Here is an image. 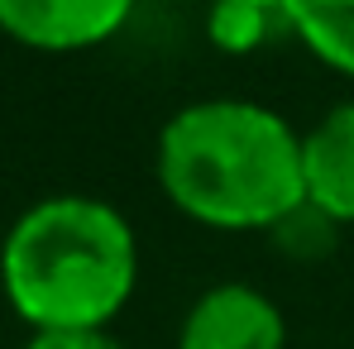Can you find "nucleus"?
Instances as JSON below:
<instances>
[{"label": "nucleus", "mask_w": 354, "mask_h": 349, "mask_svg": "<svg viewBox=\"0 0 354 349\" xmlns=\"http://www.w3.org/2000/svg\"><path fill=\"white\" fill-rule=\"evenodd\" d=\"M153 173L177 216L221 234L278 230L306 206L301 134L249 96L177 106L158 129Z\"/></svg>", "instance_id": "obj_1"}, {"label": "nucleus", "mask_w": 354, "mask_h": 349, "mask_svg": "<svg viewBox=\"0 0 354 349\" xmlns=\"http://www.w3.org/2000/svg\"><path fill=\"white\" fill-rule=\"evenodd\" d=\"M0 287L29 330H111L139 287V239L101 196H44L0 244Z\"/></svg>", "instance_id": "obj_2"}, {"label": "nucleus", "mask_w": 354, "mask_h": 349, "mask_svg": "<svg viewBox=\"0 0 354 349\" xmlns=\"http://www.w3.org/2000/svg\"><path fill=\"white\" fill-rule=\"evenodd\" d=\"M139 0H0V34L34 53H86L124 34Z\"/></svg>", "instance_id": "obj_3"}, {"label": "nucleus", "mask_w": 354, "mask_h": 349, "mask_svg": "<svg viewBox=\"0 0 354 349\" xmlns=\"http://www.w3.org/2000/svg\"><path fill=\"white\" fill-rule=\"evenodd\" d=\"M177 349H288V321L263 287L216 283L187 306Z\"/></svg>", "instance_id": "obj_4"}, {"label": "nucleus", "mask_w": 354, "mask_h": 349, "mask_svg": "<svg viewBox=\"0 0 354 349\" xmlns=\"http://www.w3.org/2000/svg\"><path fill=\"white\" fill-rule=\"evenodd\" d=\"M301 187L306 206L335 230L354 225V96L335 101L311 129H301Z\"/></svg>", "instance_id": "obj_5"}, {"label": "nucleus", "mask_w": 354, "mask_h": 349, "mask_svg": "<svg viewBox=\"0 0 354 349\" xmlns=\"http://www.w3.org/2000/svg\"><path fill=\"white\" fill-rule=\"evenodd\" d=\"M283 29L316 62L354 82V0H288Z\"/></svg>", "instance_id": "obj_6"}, {"label": "nucleus", "mask_w": 354, "mask_h": 349, "mask_svg": "<svg viewBox=\"0 0 354 349\" xmlns=\"http://www.w3.org/2000/svg\"><path fill=\"white\" fill-rule=\"evenodd\" d=\"M283 5L288 0H211L206 34L225 53H254L283 24Z\"/></svg>", "instance_id": "obj_7"}, {"label": "nucleus", "mask_w": 354, "mask_h": 349, "mask_svg": "<svg viewBox=\"0 0 354 349\" xmlns=\"http://www.w3.org/2000/svg\"><path fill=\"white\" fill-rule=\"evenodd\" d=\"M24 349H124L111 330H34Z\"/></svg>", "instance_id": "obj_8"}]
</instances>
